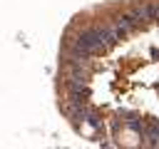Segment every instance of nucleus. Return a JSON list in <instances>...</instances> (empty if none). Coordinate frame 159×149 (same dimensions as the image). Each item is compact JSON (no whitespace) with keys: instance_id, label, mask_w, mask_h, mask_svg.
Here are the masks:
<instances>
[{"instance_id":"1","label":"nucleus","mask_w":159,"mask_h":149,"mask_svg":"<svg viewBox=\"0 0 159 149\" xmlns=\"http://www.w3.org/2000/svg\"><path fill=\"white\" fill-rule=\"evenodd\" d=\"M139 22H142V20H139L134 12H124V15H119V17L114 20V25H117L122 32H132V30H137Z\"/></svg>"}]
</instances>
